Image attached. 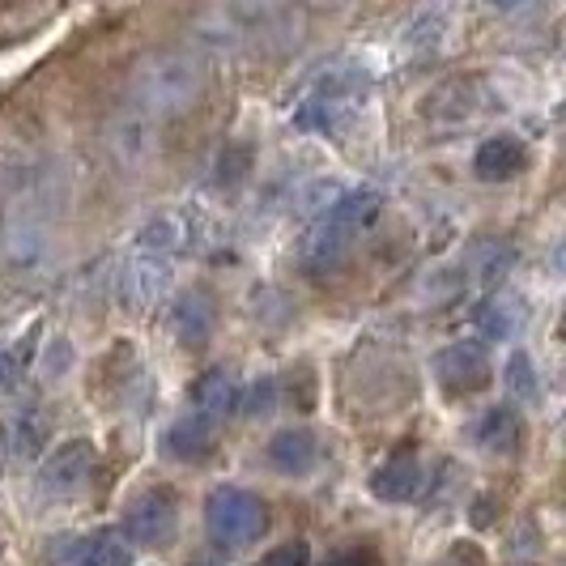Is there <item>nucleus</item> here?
Segmentation results:
<instances>
[{"instance_id":"1","label":"nucleus","mask_w":566,"mask_h":566,"mask_svg":"<svg viewBox=\"0 0 566 566\" xmlns=\"http://www.w3.org/2000/svg\"><path fill=\"white\" fill-rule=\"evenodd\" d=\"M128 94L145 119H167L197 107L205 94V69L192 52H154L133 69Z\"/></svg>"},{"instance_id":"2","label":"nucleus","mask_w":566,"mask_h":566,"mask_svg":"<svg viewBox=\"0 0 566 566\" xmlns=\"http://www.w3.org/2000/svg\"><path fill=\"white\" fill-rule=\"evenodd\" d=\"M379 205L384 197L375 188H345L333 209L319 218L303 243V269L312 277H324V273H337L345 264V255L354 252V243L363 239V230H370V222L379 218Z\"/></svg>"},{"instance_id":"3","label":"nucleus","mask_w":566,"mask_h":566,"mask_svg":"<svg viewBox=\"0 0 566 566\" xmlns=\"http://www.w3.org/2000/svg\"><path fill=\"white\" fill-rule=\"evenodd\" d=\"M367 73L363 69H349V64H337V69H324L298 98L294 107V124L303 133H324V137H337L340 128L358 115L363 98H367Z\"/></svg>"},{"instance_id":"4","label":"nucleus","mask_w":566,"mask_h":566,"mask_svg":"<svg viewBox=\"0 0 566 566\" xmlns=\"http://www.w3.org/2000/svg\"><path fill=\"white\" fill-rule=\"evenodd\" d=\"M205 533L218 549H248L269 533V503L243 485H213L205 499Z\"/></svg>"},{"instance_id":"5","label":"nucleus","mask_w":566,"mask_h":566,"mask_svg":"<svg viewBox=\"0 0 566 566\" xmlns=\"http://www.w3.org/2000/svg\"><path fill=\"white\" fill-rule=\"evenodd\" d=\"M0 264L13 277H48L56 269V239L48 222H39L27 209H13L0 218Z\"/></svg>"},{"instance_id":"6","label":"nucleus","mask_w":566,"mask_h":566,"mask_svg":"<svg viewBox=\"0 0 566 566\" xmlns=\"http://www.w3.org/2000/svg\"><path fill=\"white\" fill-rule=\"evenodd\" d=\"M128 545H149V549H163L179 533V494L170 485H149L142 490L128 511H124V528H119Z\"/></svg>"},{"instance_id":"7","label":"nucleus","mask_w":566,"mask_h":566,"mask_svg":"<svg viewBox=\"0 0 566 566\" xmlns=\"http://www.w3.org/2000/svg\"><path fill=\"white\" fill-rule=\"evenodd\" d=\"M94 460H98L94 439H85V434L56 443L52 452L39 460V478H34L39 494L43 499H73V494H82L90 473H94Z\"/></svg>"},{"instance_id":"8","label":"nucleus","mask_w":566,"mask_h":566,"mask_svg":"<svg viewBox=\"0 0 566 566\" xmlns=\"http://www.w3.org/2000/svg\"><path fill=\"white\" fill-rule=\"evenodd\" d=\"M434 379L448 397H473L494 384V358L482 340H452L434 354Z\"/></svg>"},{"instance_id":"9","label":"nucleus","mask_w":566,"mask_h":566,"mask_svg":"<svg viewBox=\"0 0 566 566\" xmlns=\"http://www.w3.org/2000/svg\"><path fill=\"white\" fill-rule=\"evenodd\" d=\"M367 485L379 503H392V507H397V503H413L426 485V469L413 448H400V452H392L375 473H370Z\"/></svg>"},{"instance_id":"10","label":"nucleus","mask_w":566,"mask_h":566,"mask_svg":"<svg viewBox=\"0 0 566 566\" xmlns=\"http://www.w3.org/2000/svg\"><path fill=\"white\" fill-rule=\"evenodd\" d=\"M473 328L482 333V345L485 340H520L524 328H528V307H524V298L515 290L499 285V290H490L482 303H478Z\"/></svg>"},{"instance_id":"11","label":"nucleus","mask_w":566,"mask_h":566,"mask_svg":"<svg viewBox=\"0 0 566 566\" xmlns=\"http://www.w3.org/2000/svg\"><path fill=\"white\" fill-rule=\"evenodd\" d=\"M170 333L188 349L209 345L213 333H218V298L209 290H200V285L197 290H184L175 298V307H170Z\"/></svg>"},{"instance_id":"12","label":"nucleus","mask_w":566,"mask_h":566,"mask_svg":"<svg viewBox=\"0 0 566 566\" xmlns=\"http://www.w3.org/2000/svg\"><path fill=\"white\" fill-rule=\"evenodd\" d=\"M60 566H133V545L119 528H98L77 541H64Z\"/></svg>"},{"instance_id":"13","label":"nucleus","mask_w":566,"mask_h":566,"mask_svg":"<svg viewBox=\"0 0 566 566\" xmlns=\"http://www.w3.org/2000/svg\"><path fill=\"white\" fill-rule=\"evenodd\" d=\"M213 448H218V422H209L197 409L175 418L163 434V452L179 464H200L205 455H213Z\"/></svg>"},{"instance_id":"14","label":"nucleus","mask_w":566,"mask_h":566,"mask_svg":"<svg viewBox=\"0 0 566 566\" xmlns=\"http://www.w3.org/2000/svg\"><path fill=\"white\" fill-rule=\"evenodd\" d=\"M528 145L520 142L515 133H499V137H490V142L478 145V154H473V175L485 179V184H507L515 175H524L528 170Z\"/></svg>"},{"instance_id":"15","label":"nucleus","mask_w":566,"mask_h":566,"mask_svg":"<svg viewBox=\"0 0 566 566\" xmlns=\"http://www.w3.org/2000/svg\"><path fill=\"white\" fill-rule=\"evenodd\" d=\"M269 464L282 473V478H307L315 464H319V439H315L307 426H285L269 439Z\"/></svg>"},{"instance_id":"16","label":"nucleus","mask_w":566,"mask_h":566,"mask_svg":"<svg viewBox=\"0 0 566 566\" xmlns=\"http://www.w3.org/2000/svg\"><path fill=\"white\" fill-rule=\"evenodd\" d=\"M473 439L478 448L490 455H511L524 443V418L515 405H490L482 409V418L473 422Z\"/></svg>"},{"instance_id":"17","label":"nucleus","mask_w":566,"mask_h":566,"mask_svg":"<svg viewBox=\"0 0 566 566\" xmlns=\"http://www.w3.org/2000/svg\"><path fill=\"white\" fill-rule=\"evenodd\" d=\"M239 397H243V384H239V375L227 367L205 370L197 384H192V405H197V413H205L209 422L239 413Z\"/></svg>"},{"instance_id":"18","label":"nucleus","mask_w":566,"mask_h":566,"mask_svg":"<svg viewBox=\"0 0 566 566\" xmlns=\"http://www.w3.org/2000/svg\"><path fill=\"white\" fill-rule=\"evenodd\" d=\"M48 443H52V422H48V413H43L39 405L18 409V413L4 422V448H9V455H18V460H39V455H48Z\"/></svg>"},{"instance_id":"19","label":"nucleus","mask_w":566,"mask_h":566,"mask_svg":"<svg viewBox=\"0 0 566 566\" xmlns=\"http://www.w3.org/2000/svg\"><path fill=\"white\" fill-rule=\"evenodd\" d=\"M170 277H175V260H167V255H149V252L133 255V264H128V298L137 303V312L154 307V303L167 294Z\"/></svg>"},{"instance_id":"20","label":"nucleus","mask_w":566,"mask_h":566,"mask_svg":"<svg viewBox=\"0 0 566 566\" xmlns=\"http://www.w3.org/2000/svg\"><path fill=\"white\" fill-rule=\"evenodd\" d=\"M107 145H112L119 167H137L154 154V137H149V119L142 112H119L107 124Z\"/></svg>"},{"instance_id":"21","label":"nucleus","mask_w":566,"mask_h":566,"mask_svg":"<svg viewBox=\"0 0 566 566\" xmlns=\"http://www.w3.org/2000/svg\"><path fill=\"white\" fill-rule=\"evenodd\" d=\"M184 243H188V222L179 218V213H158V218H149L142 227V234H137V252H149V255H167V260H175V255L184 252Z\"/></svg>"},{"instance_id":"22","label":"nucleus","mask_w":566,"mask_h":566,"mask_svg":"<svg viewBox=\"0 0 566 566\" xmlns=\"http://www.w3.org/2000/svg\"><path fill=\"white\" fill-rule=\"evenodd\" d=\"M503 388L515 405H533L541 397V370L528 349H511L503 363Z\"/></svg>"},{"instance_id":"23","label":"nucleus","mask_w":566,"mask_h":566,"mask_svg":"<svg viewBox=\"0 0 566 566\" xmlns=\"http://www.w3.org/2000/svg\"><path fill=\"white\" fill-rule=\"evenodd\" d=\"M511 264H515V248H511V243H499V239H485V243H478V252H473V273H478L490 290H499V282L511 273Z\"/></svg>"},{"instance_id":"24","label":"nucleus","mask_w":566,"mask_h":566,"mask_svg":"<svg viewBox=\"0 0 566 566\" xmlns=\"http://www.w3.org/2000/svg\"><path fill=\"white\" fill-rule=\"evenodd\" d=\"M277 400H282V384L273 375H260L252 388H243L239 413L243 418H269V413H277Z\"/></svg>"},{"instance_id":"25","label":"nucleus","mask_w":566,"mask_h":566,"mask_svg":"<svg viewBox=\"0 0 566 566\" xmlns=\"http://www.w3.org/2000/svg\"><path fill=\"white\" fill-rule=\"evenodd\" d=\"M340 192H345V188L333 184V179H312V184L298 188V209H303V213H328Z\"/></svg>"},{"instance_id":"26","label":"nucleus","mask_w":566,"mask_h":566,"mask_svg":"<svg viewBox=\"0 0 566 566\" xmlns=\"http://www.w3.org/2000/svg\"><path fill=\"white\" fill-rule=\"evenodd\" d=\"M248 170H252V149H248V145H230V149H222V158H218V184L234 188Z\"/></svg>"},{"instance_id":"27","label":"nucleus","mask_w":566,"mask_h":566,"mask_svg":"<svg viewBox=\"0 0 566 566\" xmlns=\"http://www.w3.org/2000/svg\"><path fill=\"white\" fill-rule=\"evenodd\" d=\"M319 566H379V549L370 541H349V545L333 549Z\"/></svg>"},{"instance_id":"28","label":"nucleus","mask_w":566,"mask_h":566,"mask_svg":"<svg viewBox=\"0 0 566 566\" xmlns=\"http://www.w3.org/2000/svg\"><path fill=\"white\" fill-rule=\"evenodd\" d=\"M260 566H312V545L303 537L285 541V545H273V549L260 558Z\"/></svg>"},{"instance_id":"29","label":"nucleus","mask_w":566,"mask_h":566,"mask_svg":"<svg viewBox=\"0 0 566 566\" xmlns=\"http://www.w3.org/2000/svg\"><path fill=\"white\" fill-rule=\"evenodd\" d=\"M69 370H73V345H69V337H52L48 349H43V375H48V379H60V375H69Z\"/></svg>"},{"instance_id":"30","label":"nucleus","mask_w":566,"mask_h":566,"mask_svg":"<svg viewBox=\"0 0 566 566\" xmlns=\"http://www.w3.org/2000/svg\"><path fill=\"white\" fill-rule=\"evenodd\" d=\"M22 379V358L13 349H0V392H13Z\"/></svg>"},{"instance_id":"31","label":"nucleus","mask_w":566,"mask_h":566,"mask_svg":"<svg viewBox=\"0 0 566 566\" xmlns=\"http://www.w3.org/2000/svg\"><path fill=\"white\" fill-rule=\"evenodd\" d=\"M434 566H485V558H482V549H478V545H464V541H460V545L448 549Z\"/></svg>"},{"instance_id":"32","label":"nucleus","mask_w":566,"mask_h":566,"mask_svg":"<svg viewBox=\"0 0 566 566\" xmlns=\"http://www.w3.org/2000/svg\"><path fill=\"white\" fill-rule=\"evenodd\" d=\"M188 566H227V558H218V554H200V558H192Z\"/></svg>"}]
</instances>
